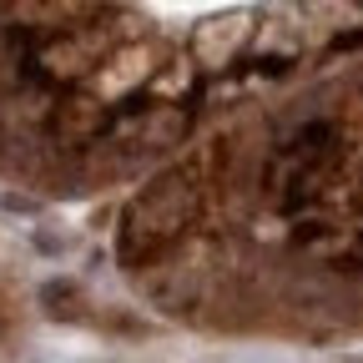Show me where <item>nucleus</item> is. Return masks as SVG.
Returning <instances> with one entry per match:
<instances>
[{
  "instance_id": "f257e3e1",
  "label": "nucleus",
  "mask_w": 363,
  "mask_h": 363,
  "mask_svg": "<svg viewBox=\"0 0 363 363\" xmlns=\"http://www.w3.org/2000/svg\"><path fill=\"white\" fill-rule=\"evenodd\" d=\"M0 207H11V212H35V202H26V197H0Z\"/></svg>"
}]
</instances>
